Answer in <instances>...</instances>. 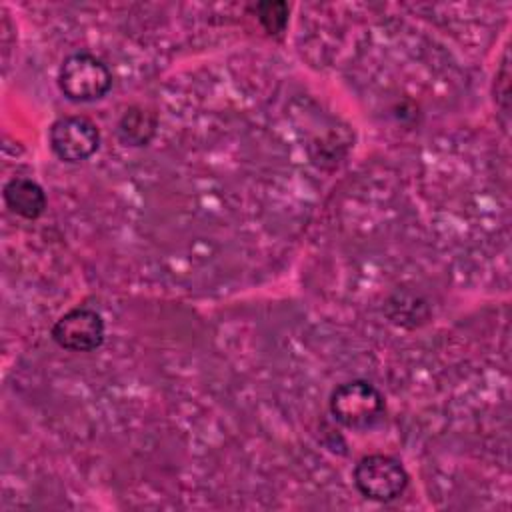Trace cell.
<instances>
[{"label":"cell","mask_w":512,"mask_h":512,"mask_svg":"<svg viewBox=\"0 0 512 512\" xmlns=\"http://www.w3.org/2000/svg\"><path fill=\"white\" fill-rule=\"evenodd\" d=\"M58 84L66 98L88 102L102 98L112 86L108 66L88 52H76L64 58L58 70Z\"/></svg>","instance_id":"1"},{"label":"cell","mask_w":512,"mask_h":512,"mask_svg":"<svg viewBox=\"0 0 512 512\" xmlns=\"http://www.w3.org/2000/svg\"><path fill=\"white\" fill-rule=\"evenodd\" d=\"M330 410L342 426L362 430L380 418L384 410V398L370 382L352 380L340 384L332 392Z\"/></svg>","instance_id":"2"},{"label":"cell","mask_w":512,"mask_h":512,"mask_svg":"<svg viewBox=\"0 0 512 512\" xmlns=\"http://www.w3.org/2000/svg\"><path fill=\"white\" fill-rule=\"evenodd\" d=\"M354 484L366 498L388 502L404 492L408 474L396 458L386 454H370L356 464Z\"/></svg>","instance_id":"3"},{"label":"cell","mask_w":512,"mask_h":512,"mask_svg":"<svg viewBox=\"0 0 512 512\" xmlns=\"http://www.w3.org/2000/svg\"><path fill=\"white\" fill-rule=\"evenodd\" d=\"M50 146L66 162H80L92 156L100 144L96 124L84 116H62L50 126Z\"/></svg>","instance_id":"4"},{"label":"cell","mask_w":512,"mask_h":512,"mask_svg":"<svg viewBox=\"0 0 512 512\" xmlns=\"http://www.w3.org/2000/svg\"><path fill=\"white\" fill-rule=\"evenodd\" d=\"M52 338L70 352L96 350L104 340V320L92 308H72L56 320Z\"/></svg>","instance_id":"5"},{"label":"cell","mask_w":512,"mask_h":512,"mask_svg":"<svg viewBox=\"0 0 512 512\" xmlns=\"http://www.w3.org/2000/svg\"><path fill=\"white\" fill-rule=\"evenodd\" d=\"M6 206L22 218H38L46 208L44 190L30 178H12L4 186Z\"/></svg>","instance_id":"6"},{"label":"cell","mask_w":512,"mask_h":512,"mask_svg":"<svg viewBox=\"0 0 512 512\" xmlns=\"http://www.w3.org/2000/svg\"><path fill=\"white\" fill-rule=\"evenodd\" d=\"M154 116L142 108H130L118 122V136L122 142L138 146L146 144L154 134Z\"/></svg>","instance_id":"7"},{"label":"cell","mask_w":512,"mask_h":512,"mask_svg":"<svg viewBox=\"0 0 512 512\" xmlns=\"http://www.w3.org/2000/svg\"><path fill=\"white\" fill-rule=\"evenodd\" d=\"M258 18L264 24V28L270 34H276L284 28L286 20H288V8L282 2H266V4H258Z\"/></svg>","instance_id":"8"}]
</instances>
